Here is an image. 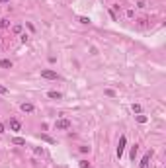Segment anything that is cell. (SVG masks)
Wrapping results in <instances>:
<instances>
[{
  "label": "cell",
  "mask_w": 166,
  "mask_h": 168,
  "mask_svg": "<svg viewBox=\"0 0 166 168\" xmlns=\"http://www.w3.org/2000/svg\"><path fill=\"white\" fill-rule=\"evenodd\" d=\"M125 145H127V137H125V135H121V137H119V143H117V157H119V158L123 157Z\"/></svg>",
  "instance_id": "1"
},
{
  "label": "cell",
  "mask_w": 166,
  "mask_h": 168,
  "mask_svg": "<svg viewBox=\"0 0 166 168\" xmlns=\"http://www.w3.org/2000/svg\"><path fill=\"white\" fill-rule=\"evenodd\" d=\"M41 76L47 80H57L59 78V74H57L55 70H51V68H45V70H41Z\"/></svg>",
  "instance_id": "2"
},
{
  "label": "cell",
  "mask_w": 166,
  "mask_h": 168,
  "mask_svg": "<svg viewBox=\"0 0 166 168\" xmlns=\"http://www.w3.org/2000/svg\"><path fill=\"white\" fill-rule=\"evenodd\" d=\"M55 127L57 129H70V121L68 119H57Z\"/></svg>",
  "instance_id": "3"
},
{
  "label": "cell",
  "mask_w": 166,
  "mask_h": 168,
  "mask_svg": "<svg viewBox=\"0 0 166 168\" xmlns=\"http://www.w3.org/2000/svg\"><path fill=\"white\" fill-rule=\"evenodd\" d=\"M151 157H153V153H149V155H145L141 158V168H149V162H151Z\"/></svg>",
  "instance_id": "4"
},
{
  "label": "cell",
  "mask_w": 166,
  "mask_h": 168,
  "mask_svg": "<svg viewBox=\"0 0 166 168\" xmlns=\"http://www.w3.org/2000/svg\"><path fill=\"white\" fill-rule=\"evenodd\" d=\"M10 129L12 131H20V129H22V123H20L18 119H10Z\"/></svg>",
  "instance_id": "5"
},
{
  "label": "cell",
  "mask_w": 166,
  "mask_h": 168,
  "mask_svg": "<svg viewBox=\"0 0 166 168\" xmlns=\"http://www.w3.org/2000/svg\"><path fill=\"white\" fill-rule=\"evenodd\" d=\"M20 108H22V112H23V113H31L33 110H35V108H33V104H25V102H23Z\"/></svg>",
  "instance_id": "6"
},
{
  "label": "cell",
  "mask_w": 166,
  "mask_h": 168,
  "mask_svg": "<svg viewBox=\"0 0 166 168\" xmlns=\"http://www.w3.org/2000/svg\"><path fill=\"white\" fill-rule=\"evenodd\" d=\"M0 68H12V61L10 59H2L0 61Z\"/></svg>",
  "instance_id": "7"
},
{
  "label": "cell",
  "mask_w": 166,
  "mask_h": 168,
  "mask_svg": "<svg viewBox=\"0 0 166 168\" xmlns=\"http://www.w3.org/2000/svg\"><path fill=\"white\" fill-rule=\"evenodd\" d=\"M47 96H49V98H53V100H59V98H61V92H55V90H51V92H47Z\"/></svg>",
  "instance_id": "8"
},
{
  "label": "cell",
  "mask_w": 166,
  "mask_h": 168,
  "mask_svg": "<svg viewBox=\"0 0 166 168\" xmlns=\"http://www.w3.org/2000/svg\"><path fill=\"white\" fill-rule=\"evenodd\" d=\"M12 143H14V145H25V139H22V137H14Z\"/></svg>",
  "instance_id": "9"
},
{
  "label": "cell",
  "mask_w": 166,
  "mask_h": 168,
  "mask_svg": "<svg viewBox=\"0 0 166 168\" xmlns=\"http://www.w3.org/2000/svg\"><path fill=\"white\" fill-rule=\"evenodd\" d=\"M41 139H43L45 143H55V139H53V137H49V135H41Z\"/></svg>",
  "instance_id": "10"
},
{
  "label": "cell",
  "mask_w": 166,
  "mask_h": 168,
  "mask_svg": "<svg viewBox=\"0 0 166 168\" xmlns=\"http://www.w3.org/2000/svg\"><path fill=\"white\" fill-rule=\"evenodd\" d=\"M137 121L139 123H147V115H137Z\"/></svg>",
  "instance_id": "11"
},
{
  "label": "cell",
  "mask_w": 166,
  "mask_h": 168,
  "mask_svg": "<svg viewBox=\"0 0 166 168\" xmlns=\"http://www.w3.org/2000/svg\"><path fill=\"white\" fill-rule=\"evenodd\" d=\"M80 168H90V162L88 160H80Z\"/></svg>",
  "instance_id": "12"
},
{
  "label": "cell",
  "mask_w": 166,
  "mask_h": 168,
  "mask_svg": "<svg viewBox=\"0 0 166 168\" xmlns=\"http://www.w3.org/2000/svg\"><path fill=\"white\" fill-rule=\"evenodd\" d=\"M133 112H135V113H141V106H139V104H133Z\"/></svg>",
  "instance_id": "13"
},
{
  "label": "cell",
  "mask_w": 166,
  "mask_h": 168,
  "mask_svg": "<svg viewBox=\"0 0 166 168\" xmlns=\"http://www.w3.org/2000/svg\"><path fill=\"white\" fill-rule=\"evenodd\" d=\"M8 25H10L8 20H0V27H8Z\"/></svg>",
  "instance_id": "14"
},
{
  "label": "cell",
  "mask_w": 166,
  "mask_h": 168,
  "mask_svg": "<svg viewBox=\"0 0 166 168\" xmlns=\"http://www.w3.org/2000/svg\"><path fill=\"white\" fill-rule=\"evenodd\" d=\"M14 33H22V25H20V23L14 25Z\"/></svg>",
  "instance_id": "15"
},
{
  "label": "cell",
  "mask_w": 166,
  "mask_h": 168,
  "mask_svg": "<svg viewBox=\"0 0 166 168\" xmlns=\"http://www.w3.org/2000/svg\"><path fill=\"white\" fill-rule=\"evenodd\" d=\"M110 16H111V20H113V22L117 20V14H115V10H110Z\"/></svg>",
  "instance_id": "16"
},
{
  "label": "cell",
  "mask_w": 166,
  "mask_h": 168,
  "mask_svg": "<svg viewBox=\"0 0 166 168\" xmlns=\"http://www.w3.org/2000/svg\"><path fill=\"white\" fill-rule=\"evenodd\" d=\"M135 155H137V145L133 147V151H131V158H133V160H135Z\"/></svg>",
  "instance_id": "17"
},
{
  "label": "cell",
  "mask_w": 166,
  "mask_h": 168,
  "mask_svg": "<svg viewBox=\"0 0 166 168\" xmlns=\"http://www.w3.org/2000/svg\"><path fill=\"white\" fill-rule=\"evenodd\" d=\"M80 23H90V20H88V18H84V16H82V18H80Z\"/></svg>",
  "instance_id": "18"
},
{
  "label": "cell",
  "mask_w": 166,
  "mask_h": 168,
  "mask_svg": "<svg viewBox=\"0 0 166 168\" xmlns=\"http://www.w3.org/2000/svg\"><path fill=\"white\" fill-rule=\"evenodd\" d=\"M0 94H8V88H4V86H0Z\"/></svg>",
  "instance_id": "19"
},
{
  "label": "cell",
  "mask_w": 166,
  "mask_h": 168,
  "mask_svg": "<svg viewBox=\"0 0 166 168\" xmlns=\"http://www.w3.org/2000/svg\"><path fill=\"white\" fill-rule=\"evenodd\" d=\"M8 2H10V0H0V4H8Z\"/></svg>",
  "instance_id": "20"
},
{
  "label": "cell",
  "mask_w": 166,
  "mask_h": 168,
  "mask_svg": "<svg viewBox=\"0 0 166 168\" xmlns=\"http://www.w3.org/2000/svg\"><path fill=\"white\" fill-rule=\"evenodd\" d=\"M0 133H4V125L0 123Z\"/></svg>",
  "instance_id": "21"
}]
</instances>
